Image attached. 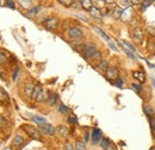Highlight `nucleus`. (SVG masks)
Returning <instances> with one entry per match:
<instances>
[{
  "label": "nucleus",
  "mask_w": 155,
  "mask_h": 150,
  "mask_svg": "<svg viewBox=\"0 0 155 150\" xmlns=\"http://www.w3.org/2000/svg\"><path fill=\"white\" fill-rule=\"evenodd\" d=\"M34 88H35V86H34L31 82H28V83L25 85V94H26V95H29V96H31Z\"/></svg>",
  "instance_id": "a211bd4d"
},
{
  "label": "nucleus",
  "mask_w": 155,
  "mask_h": 150,
  "mask_svg": "<svg viewBox=\"0 0 155 150\" xmlns=\"http://www.w3.org/2000/svg\"><path fill=\"white\" fill-rule=\"evenodd\" d=\"M48 101H49V104H50L51 106L55 105L56 101H58V95L55 93H53V92H50V93H49V98H48Z\"/></svg>",
  "instance_id": "aec40b11"
},
{
  "label": "nucleus",
  "mask_w": 155,
  "mask_h": 150,
  "mask_svg": "<svg viewBox=\"0 0 155 150\" xmlns=\"http://www.w3.org/2000/svg\"><path fill=\"white\" fill-rule=\"evenodd\" d=\"M68 111H69V110H68V107H67V106H64V105H62V104L58 106V112L60 113H62V114H63V113H67Z\"/></svg>",
  "instance_id": "c756f323"
},
{
  "label": "nucleus",
  "mask_w": 155,
  "mask_h": 150,
  "mask_svg": "<svg viewBox=\"0 0 155 150\" xmlns=\"http://www.w3.org/2000/svg\"><path fill=\"white\" fill-rule=\"evenodd\" d=\"M23 143H24V138L19 136V135H17L15 138H13V142H12V148H15V149H17V148H20L21 145H23Z\"/></svg>",
  "instance_id": "1a4fd4ad"
},
{
  "label": "nucleus",
  "mask_w": 155,
  "mask_h": 150,
  "mask_svg": "<svg viewBox=\"0 0 155 150\" xmlns=\"http://www.w3.org/2000/svg\"><path fill=\"white\" fill-rule=\"evenodd\" d=\"M153 4V1H142L141 2V5L143 6V8H146V7H148L149 5H152Z\"/></svg>",
  "instance_id": "58836bf2"
},
{
  "label": "nucleus",
  "mask_w": 155,
  "mask_h": 150,
  "mask_svg": "<svg viewBox=\"0 0 155 150\" xmlns=\"http://www.w3.org/2000/svg\"><path fill=\"white\" fill-rule=\"evenodd\" d=\"M123 43L125 44V47H127V48H128L130 51H135V48H134L131 44H129V43H127V42H123Z\"/></svg>",
  "instance_id": "a19ab883"
},
{
  "label": "nucleus",
  "mask_w": 155,
  "mask_h": 150,
  "mask_svg": "<svg viewBox=\"0 0 155 150\" xmlns=\"http://www.w3.org/2000/svg\"><path fill=\"white\" fill-rule=\"evenodd\" d=\"M112 15H114L115 18H120L122 15H123V10L119 6H115L114 7V11H112Z\"/></svg>",
  "instance_id": "dca6fc26"
},
{
  "label": "nucleus",
  "mask_w": 155,
  "mask_h": 150,
  "mask_svg": "<svg viewBox=\"0 0 155 150\" xmlns=\"http://www.w3.org/2000/svg\"><path fill=\"white\" fill-rule=\"evenodd\" d=\"M149 150H155V145H153V147H152V148H150Z\"/></svg>",
  "instance_id": "de8ad7c7"
},
{
  "label": "nucleus",
  "mask_w": 155,
  "mask_h": 150,
  "mask_svg": "<svg viewBox=\"0 0 155 150\" xmlns=\"http://www.w3.org/2000/svg\"><path fill=\"white\" fill-rule=\"evenodd\" d=\"M81 55L84 58L88 60V58H93V56L96 55L97 53V49H96V45L92 44V43H86V44H82L81 45V50H80Z\"/></svg>",
  "instance_id": "f257e3e1"
},
{
  "label": "nucleus",
  "mask_w": 155,
  "mask_h": 150,
  "mask_svg": "<svg viewBox=\"0 0 155 150\" xmlns=\"http://www.w3.org/2000/svg\"><path fill=\"white\" fill-rule=\"evenodd\" d=\"M58 131L61 132V135H63V136H67L68 135V131H67V128H64V126H58Z\"/></svg>",
  "instance_id": "473e14b6"
},
{
  "label": "nucleus",
  "mask_w": 155,
  "mask_h": 150,
  "mask_svg": "<svg viewBox=\"0 0 155 150\" xmlns=\"http://www.w3.org/2000/svg\"><path fill=\"white\" fill-rule=\"evenodd\" d=\"M67 122H68L69 124H77L78 119H77V117H75L74 114H69V116L67 117Z\"/></svg>",
  "instance_id": "bb28decb"
},
{
  "label": "nucleus",
  "mask_w": 155,
  "mask_h": 150,
  "mask_svg": "<svg viewBox=\"0 0 155 150\" xmlns=\"http://www.w3.org/2000/svg\"><path fill=\"white\" fill-rule=\"evenodd\" d=\"M80 5L84 10L86 11H91L92 7H93V1H90V0H81L80 1Z\"/></svg>",
  "instance_id": "9b49d317"
},
{
  "label": "nucleus",
  "mask_w": 155,
  "mask_h": 150,
  "mask_svg": "<svg viewBox=\"0 0 155 150\" xmlns=\"http://www.w3.org/2000/svg\"><path fill=\"white\" fill-rule=\"evenodd\" d=\"M93 30H94L96 32H98V34H99V35H100L101 37L104 38L105 41H109V39H110V38H109L107 36H106V34H105V32H104L103 30H100V29H99L98 26H96V25H93Z\"/></svg>",
  "instance_id": "b1692460"
},
{
  "label": "nucleus",
  "mask_w": 155,
  "mask_h": 150,
  "mask_svg": "<svg viewBox=\"0 0 155 150\" xmlns=\"http://www.w3.org/2000/svg\"><path fill=\"white\" fill-rule=\"evenodd\" d=\"M42 90H43V88H42V86H41V85H36V86H35V88H34V91H32L31 98H32V99H36V98H37V95H38L39 92H41Z\"/></svg>",
  "instance_id": "412c9836"
},
{
  "label": "nucleus",
  "mask_w": 155,
  "mask_h": 150,
  "mask_svg": "<svg viewBox=\"0 0 155 150\" xmlns=\"http://www.w3.org/2000/svg\"><path fill=\"white\" fill-rule=\"evenodd\" d=\"M6 61H7V58H6V55H5L4 53H0V66L5 64V63H6Z\"/></svg>",
  "instance_id": "2f4dec72"
},
{
  "label": "nucleus",
  "mask_w": 155,
  "mask_h": 150,
  "mask_svg": "<svg viewBox=\"0 0 155 150\" xmlns=\"http://www.w3.org/2000/svg\"><path fill=\"white\" fill-rule=\"evenodd\" d=\"M4 125H6V119L4 117H0V128H2Z\"/></svg>",
  "instance_id": "79ce46f5"
},
{
  "label": "nucleus",
  "mask_w": 155,
  "mask_h": 150,
  "mask_svg": "<svg viewBox=\"0 0 155 150\" xmlns=\"http://www.w3.org/2000/svg\"><path fill=\"white\" fill-rule=\"evenodd\" d=\"M48 98H49V93H47L44 90H42L38 95H37V98H36V101H38V103L48 101Z\"/></svg>",
  "instance_id": "f8f14e48"
},
{
  "label": "nucleus",
  "mask_w": 155,
  "mask_h": 150,
  "mask_svg": "<svg viewBox=\"0 0 155 150\" xmlns=\"http://www.w3.org/2000/svg\"><path fill=\"white\" fill-rule=\"evenodd\" d=\"M32 120H34L36 124H38V125H42V124L47 123L45 118H43V117H39V116H34V117H32Z\"/></svg>",
  "instance_id": "4be33fe9"
},
{
  "label": "nucleus",
  "mask_w": 155,
  "mask_h": 150,
  "mask_svg": "<svg viewBox=\"0 0 155 150\" xmlns=\"http://www.w3.org/2000/svg\"><path fill=\"white\" fill-rule=\"evenodd\" d=\"M60 4L66 6V7H71L74 4V1H72V0H60Z\"/></svg>",
  "instance_id": "cd10ccee"
},
{
  "label": "nucleus",
  "mask_w": 155,
  "mask_h": 150,
  "mask_svg": "<svg viewBox=\"0 0 155 150\" xmlns=\"http://www.w3.org/2000/svg\"><path fill=\"white\" fill-rule=\"evenodd\" d=\"M133 76H134V79H136L137 81H140V83H144V81H146V74L143 72L134 70L133 72Z\"/></svg>",
  "instance_id": "6e6552de"
},
{
  "label": "nucleus",
  "mask_w": 155,
  "mask_h": 150,
  "mask_svg": "<svg viewBox=\"0 0 155 150\" xmlns=\"http://www.w3.org/2000/svg\"><path fill=\"white\" fill-rule=\"evenodd\" d=\"M146 30H147V32L149 34L150 37H154L155 36V28H153V26H148Z\"/></svg>",
  "instance_id": "7c9ffc66"
},
{
  "label": "nucleus",
  "mask_w": 155,
  "mask_h": 150,
  "mask_svg": "<svg viewBox=\"0 0 155 150\" xmlns=\"http://www.w3.org/2000/svg\"><path fill=\"white\" fill-rule=\"evenodd\" d=\"M88 133H85V142H88Z\"/></svg>",
  "instance_id": "a18cd8bd"
},
{
  "label": "nucleus",
  "mask_w": 155,
  "mask_h": 150,
  "mask_svg": "<svg viewBox=\"0 0 155 150\" xmlns=\"http://www.w3.org/2000/svg\"><path fill=\"white\" fill-rule=\"evenodd\" d=\"M118 68L116 67H109L107 70L105 72V77L109 80V81H114V80H117L118 79Z\"/></svg>",
  "instance_id": "7ed1b4c3"
},
{
  "label": "nucleus",
  "mask_w": 155,
  "mask_h": 150,
  "mask_svg": "<svg viewBox=\"0 0 155 150\" xmlns=\"http://www.w3.org/2000/svg\"><path fill=\"white\" fill-rule=\"evenodd\" d=\"M101 141V131L99 129H93L92 130V142L96 144Z\"/></svg>",
  "instance_id": "9d476101"
},
{
  "label": "nucleus",
  "mask_w": 155,
  "mask_h": 150,
  "mask_svg": "<svg viewBox=\"0 0 155 150\" xmlns=\"http://www.w3.org/2000/svg\"><path fill=\"white\" fill-rule=\"evenodd\" d=\"M115 85H116L117 87L122 88V87H123V79H119V77H118L116 80V83H115Z\"/></svg>",
  "instance_id": "c9c22d12"
},
{
  "label": "nucleus",
  "mask_w": 155,
  "mask_h": 150,
  "mask_svg": "<svg viewBox=\"0 0 155 150\" xmlns=\"http://www.w3.org/2000/svg\"><path fill=\"white\" fill-rule=\"evenodd\" d=\"M143 112H144V114H146L149 119H152L153 116L155 114V111H154V109H153V106L149 105V104H144V105H143Z\"/></svg>",
  "instance_id": "0eeeda50"
},
{
  "label": "nucleus",
  "mask_w": 155,
  "mask_h": 150,
  "mask_svg": "<svg viewBox=\"0 0 155 150\" xmlns=\"http://www.w3.org/2000/svg\"><path fill=\"white\" fill-rule=\"evenodd\" d=\"M63 148H64V150H75V148H74L69 142H66L64 145H63Z\"/></svg>",
  "instance_id": "72a5a7b5"
},
{
  "label": "nucleus",
  "mask_w": 155,
  "mask_h": 150,
  "mask_svg": "<svg viewBox=\"0 0 155 150\" xmlns=\"http://www.w3.org/2000/svg\"><path fill=\"white\" fill-rule=\"evenodd\" d=\"M23 129L25 130V132L32 138V139H37V141H41V133H39V130L32 128L31 125H24Z\"/></svg>",
  "instance_id": "f03ea898"
},
{
  "label": "nucleus",
  "mask_w": 155,
  "mask_h": 150,
  "mask_svg": "<svg viewBox=\"0 0 155 150\" xmlns=\"http://www.w3.org/2000/svg\"><path fill=\"white\" fill-rule=\"evenodd\" d=\"M75 150H86L85 142H82L80 138L77 139V143H75Z\"/></svg>",
  "instance_id": "5701e85b"
},
{
  "label": "nucleus",
  "mask_w": 155,
  "mask_h": 150,
  "mask_svg": "<svg viewBox=\"0 0 155 150\" xmlns=\"http://www.w3.org/2000/svg\"><path fill=\"white\" fill-rule=\"evenodd\" d=\"M68 36H69V38H72V39H79V38H81L84 36V32H82V30L80 28L74 26V28H69Z\"/></svg>",
  "instance_id": "39448f33"
},
{
  "label": "nucleus",
  "mask_w": 155,
  "mask_h": 150,
  "mask_svg": "<svg viewBox=\"0 0 155 150\" xmlns=\"http://www.w3.org/2000/svg\"><path fill=\"white\" fill-rule=\"evenodd\" d=\"M133 38L135 41H142V38H143V31H142V29L136 28L135 30H134V32H133Z\"/></svg>",
  "instance_id": "ddd939ff"
},
{
  "label": "nucleus",
  "mask_w": 155,
  "mask_h": 150,
  "mask_svg": "<svg viewBox=\"0 0 155 150\" xmlns=\"http://www.w3.org/2000/svg\"><path fill=\"white\" fill-rule=\"evenodd\" d=\"M133 87L135 88L136 92H137V93H140V92L142 91V87H141V85H137V83H135V82L133 83Z\"/></svg>",
  "instance_id": "e433bc0d"
},
{
  "label": "nucleus",
  "mask_w": 155,
  "mask_h": 150,
  "mask_svg": "<svg viewBox=\"0 0 155 150\" xmlns=\"http://www.w3.org/2000/svg\"><path fill=\"white\" fill-rule=\"evenodd\" d=\"M18 72H19V68H18V67H16V68H15V72H13V74H12V79H13V80H16V79H17Z\"/></svg>",
  "instance_id": "ea45409f"
},
{
  "label": "nucleus",
  "mask_w": 155,
  "mask_h": 150,
  "mask_svg": "<svg viewBox=\"0 0 155 150\" xmlns=\"http://www.w3.org/2000/svg\"><path fill=\"white\" fill-rule=\"evenodd\" d=\"M107 42H109V47H110V48H111L112 50H115V51H117V48H116V45L114 44V42H112V39H109Z\"/></svg>",
  "instance_id": "4c0bfd02"
},
{
  "label": "nucleus",
  "mask_w": 155,
  "mask_h": 150,
  "mask_svg": "<svg viewBox=\"0 0 155 150\" xmlns=\"http://www.w3.org/2000/svg\"><path fill=\"white\" fill-rule=\"evenodd\" d=\"M150 126H152V130H153V132H155V119H150Z\"/></svg>",
  "instance_id": "37998d69"
},
{
  "label": "nucleus",
  "mask_w": 155,
  "mask_h": 150,
  "mask_svg": "<svg viewBox=\"0 0 155 150\" xmlns=\"http://www.w3.org/2000/svg\"><path fill=\"white\" fill-rule=\"evenodd\" d=\"M18 4L21 5L23 7H25V8H29V7L32 5V1H21V0H20V1H18Z\"/></svg>",
  "instance_id": "c85d7f7f"
},
{
  "label": "nucleus",
  "mask_w": 155,
  "mask_h": 150,
  "mask_svg": "<svg viewBox=\"0 0 155 150\" xmlns=\"http://www.w3.org/2000/svg\"><path fill=\"white\" fill-rule=\"evenodd\" d=\"M152 82H153V86L155 87V79H152Z\"/></svg>",
  "instance_id": "49530a36"
},
{
  "label": "nucleus",
  "mask_w": 155,
  "mask_h": 150,
  "mask_svg": "<svg viewBox=\"0 0 155 150\" xmlns=\"http://www.w3.org/2000/svg\"><path fill=\"white\" fill-rule=\"evenodd\" d=\"M58 25V19L55 18V17H50V18H47L44 20V26L48 30H54Z\"/></svg>",
  "instance_id": "423d86ee"
},
{
  "label": "nucleus",
  "mask_w": 155,
  "mask_h": 150,
  "mask_svg": "<svg viewBox=\"0 0 155 150\" xmlns=\"http://www.w3.org/2000/svg\"><path fill=\"white\" fill-rule=\"evenodd\" d=\"M98 67H99V69H101V70H107V68H109V62L106 61V60H100L99 61V64H98Z\"/></svg>",
  "instance_id": "6ab92c4d"
},
{
  "label": "nucleus",
  "mask_w": 155,
  "mask_h": 150,
  "mask_svg": "<svg viewBox=\"0 0 155 150\" xmlns=\"http://www.w3.org/2000/svg\"><path fill=\"white\" fill-rule=\"evenodd\" d=\"M41 8H42L41 6H37V7H34V8H31V10L28 12V15H26V16H28V17H31V16H36V15H37V13L39 12V10H41Z\"/></svg>",
  "instance_id": "a878e982"
},
{
  "label": "nucleus",
  "mask_w": 155,
  "mask_h": 150,
  "mask_svg": "<svg viewBox=\"0 0 155 150\" xmlns=\"http://www.w3.org/2000/svg\"><path fill=\"white\" fill-rule=\"evenodd\" d=\"M5 5L7 6V7H10V8H16V6H15V2L13 1H11V0H7V1H5Z\"/></svg>",
  "instance_id": "f704fd0d"
},
{
  "label": "nucleus",
  "mask_w": 155,
  "mask_h": 150,
  "mask_svg": "<svg viewBox=\"0 0 155 150\" xmlns=\"http://www.w3.org/2000/svg\"><path fill=\"white\" fill-rule=\"evenodd\" d=\"M110 145H111V142H110L109 138H101V141H100V147H101L103 149L106 150Z\"/></svg>",
  "instance_id": "f3484780"
},
{
  "label": "nucleus",
  "mask_w": 155,
  "mask_h": 150,
  "mask_svg": "<svg viewBox=\"0 0 155 150\" xmlns=\"http://www.w3.org/2000/svg\"><path fill=\"white\" fill-rule=\"evenodd\" d=\"M100 57H101V54H100L99 51H97V53H96V55L93 56V58H92V60H98V58H100Z\"/></svg>",
  "instance_id": "c03bdc74"
},
{
  "label": "nucleus",
  "mask_w": 155,
  "mask_h": 150,
  "mask_svg": "<svg viewBox=\"0 0 155 150\" xmlns=\"http://www.w3.org/2000/svg\"><path fill=\"white\" fill-rule=\"evenodd\" d=\"M10 101V98H8V95H7V93L2 90V88H0V103H5V104H7Z\"/></svg>",
  "instance_id": "2eb2a0df"
},
{
  "label": "nucleus",
  "mask_w": 155,
  "mask_h": 150,
  "mask_svg": "<svg viewBox=\"0 0 155 150\" xmlns=\"http://www.w3.org/2000/svg\"><path fill=\"white\" fill-rule=\"evenodd\" d=\"M118 43H119V44L122 45V48H123V49H124V51H125V53L128 54V56H130L131 58H135V55H134V54H133V53H131V51H130V50H129V49H128V48L125 47V44L123 43V41H119Z\"/></svg>",
  "instance_id": "393cba45"
},
{
  "label": "nucleus",
  "mask_w": 155,
  "mask_h": 150,
  "mask_svg": "<svg viewBox=\"0 0 155 150\" xmlns=\"http://www.w3.org/2000/svg\"><path fill=\"white\" fill-rule=\"evenodd\" d=\"M38 126H39V131L45 133V135H49V136H53L56 132V129L51 124H49V123H44V124L38 125Z\"/></svg>",
  "instance_id": "20e7f679"
},
{
  "label": "nucleus",
  "mask_w": 155,
  "mask_h": 150,
  "mask_svg": "<svg viewBox=\"0 0 155 150\" xmlns=\"http://www.w3.org/2000/svg\"><path fill=\"white\" fill-rule=\"evenodd\" d=\"M90 13L94 17V18H97V19H99V18H101L103 17V13H101V10L100 8H98V7H96V6H93L92 7V10L90 11Z\"/></svg>",
  "instance_id": "4468645a"
}]
</instances>
